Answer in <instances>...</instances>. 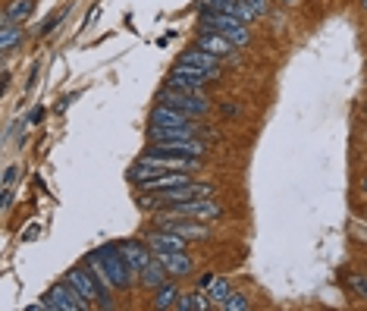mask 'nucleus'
<instances>
[{
    "label": "nucleus",
    "instance_id": "24",
    "mask_svg": "<svg viewBox=\"0 0 367 311\" xmlns=\"http://www.w3.org/2000/svg\"><path fill=\"white\" fill-rule=\"evenodd\" d=\"M208 293H210V302L223 308V305H226V299H230V295H232V286H230V280L217 277L214 283H210V289H208Z\"/></svg>",
    "mask_w": 367,
    "mask_h": 311
},
{
    "label": "nucleus",
    "instance_id": "32",
    "mask_svg": "<svg viewBox=\"0 0 367 311\" xmlns=\"http://www.w3.org/2000/svg\"><path fill=\"white\" fill-rule=\"evenodd\" d=\"M361 192H364V195H367V176H364V179H361Z\"/></svg>",
    "mask_w": 367,
    "mask_h": 311
},
{
    "label": "nucleus",
    "instance_id": "11",
    "mask_svg": "<svg viewBox=\"0 0 367 311\" xmlns=\"http://www.w3.org/2000/svg\"><path fill=\"white\" fill-rule=\"evenodd\" d=\"M179 63H188V67H198V69L210 72V76H220V67H223V57L210 54V50H204V47H188V50H182Z\"/></svg>",
    "mask_w": 367,
    "mask_h": 311
},
{
    "label": "nucleus",
    "instance_id": "28",
    "mask_svg": "<svg viewBox=\"0 0 367 311\" xmlns=\"http://www.w3.org/2000/svg\"><path fill=\"white\" fill-rule=\"evenodd\" d=\"M16 173H19L16 167H10V170L4 173V189H13V183H16Z\"/></svg>",
    "mask_w": 367,
    "mask_h": 311
},
{
    "label": "nucleus",
    "instance_id": "29",
    "mask_svg": "<svg viewBox=\"0 0 367 311\" xmlns=\"http://www.w3.org/2000/svg\"><path fill=\"white\" fill-rule=\"evenodd\" d=\"M13 208V189H4V211Z\"/></svg>",
    "mask_w": 367,
    "mask_h": 311
},
{
    "label": "nucleus",
    "instance_id": "9",
    "mask_svg": "<svg viewBox=\"0 0 367 311\" xmlns=\"http://www.w3.org/2000/svg\"><path fill=\"white\" fill-rule=\"evenodd\" d=\"M148 151H157V154H179V157H204L208 145L201 139H179V142H151Z\"/></svg>",
    "mask_w": 367,
    "mask_h": 311
},
{
    "label": "nucleus",
    "instance_id": "1",
    "mask_svg": "<svg viewBox=\"0 0 367 311\" xmlns=\"http://www.w3.org/2000/svg\"><path fill=\"white\" fill-rule=\"evenodd\" d=\"M198 26H201L204 32H217V35H223V38H230L236 47H248V41H252L248 23H242L239 16H230V13L210 10V6H201V13H198Z\"/></svg>",
    "mask_w": 367,
    "mask_h": 311
},
{
    "label": "nucleus",
    "instance_id": "12",
    "mask_svg": "<svg viewBox=\"0 0 367 311\" xmlns=\"http://www.w3.org/2000/svg\"><path fill=\"white\" fill-rule=\"evenodd\" d=\"M201 6H210V10H220V13H230V16H239L242 23H254L261 16L248 0H201Z\"/></svg>",
    "mask_w": 367,
    "mask_h": 311
},
{
    "label": "nucleus",
    "instance_id": "8",
    "mask_svg": "<svg viewBox=\"0 0 367 311\" xmlns=\"http://www.w3.org/2000/svg\"><path fill=\"white\" fill-rule=\"evenodd\" d=\"M148 126H164V129H195V123L188 113H182V111H176V107L170 104H157L151 111V117H148Z\"/></svg>",
    "mask_w": 367,
    "mask_h": 311
},
{
    "label": "nucleus",
    "instance_id": "31",
    "mask_svg": "<svg viewBox=\"0 0 367 311\" xmlns=\"http://www.w3.org/2000/svg\"><path fill=\"white\" fill-rule=\"evenodd\" d=\"M28 120H32V123H41V120H44V111H41V107H35L32 117H28Z\"/></svg>",
    "mask_w": 367,
    "mask_h": 311
},
{
    "label": "nucleus",
    "instance_id": "34",
    "mask_svg": "<svg viewBox=\"0 0 367 311\" xmlns=\"http://www.w3.org/2000/svg\"><path fill=\"white\" fill-rule=\"evenodd\" d=\"M364 220H367V211H364Z\"/></svg>",
    "mask_w": 367,
    "mask_h": 311
},
{
    "label": "nucleus",
    "instance_id": "6",
    "mask_svg": "<svg viewBox=\"0 0 367 311\" xmlns=\"http://www.w3.org/2000/svg\"><path fill=\"white\" fill-rule=\"evenodd\" d=\"M63 280H69V283L72 286H76L79 289V293H82L85 295V299L88 302H91V305H94V302H98V305L101 308H113V299H110V295H104V289H101L98 286V280H94V273L91 271H88V267L82 264V267H72V271L69 273H66V277Z\"/></svg>",
    "mask_w": 367,
    "mask_h": 311
},
{
    "label": "nucleus",
    "instance_id": "14",
    "mask_svg": "<svg viewBox=\"0 0 367 311\" xmlns=\"http://www.w3.org/2000/svg\"><path fill=\"white\" fill-rule=\"evenodd\" d=\"M188 170H166V173H160V176H154L148 179V183H142L138 189H142V195H151V192H164V189H176V186H182V183H188Z\"/></svg>",
    "mask_w": 367,
    "mask_h": 311
},
{
    "label": "nucleus",
    "instance_id": "13",
    "mask_svg": "<svg viewBox=\"0 0 367 311\" xmlns=\"http://www.w3.org/2000/svg\"><path fill=\"white\" fill-rule=\"evenodd\" d=\"M142 161L154 164L160 170H195L201 167V157H179V154H157V151H145Z\"/></svg>",
    "mask_w": 367,
    "mask_h": 311
},
{
    "label": "nucleus",
    "instance_id": "18",
    "mask_svg": "<svg viewBox=\"0 0 367 311\" xmlns=\"http://www.w3.org/2000/svg\"><path fill=\"white\" fill-rule=\"evenodd\" d=\"M32 13H35V0H10V6L4 10V23L0 26H19V23H26Z\"/></svg>",
    "mask_w": 367,
    "mask_h": 311
},
{
    "label": "nucleus",
    "instance_id": "20",
    "mask_svg": "<svg viewBox=\"0 0 367 311\" xmlns=\"http://www.w3.org/2000/svg\"><path fill=\"white\" fill-rule=\"evenodd\" d=\"M179 139H198V129H164V126H148V142H179Z\"/></svg>",
    "mask_w": 367,
    "mask_h": 311
},
{
    "label": "nucleus",
    "instance_id": "10",
    "mask_svg": "<svg viewBox=\"0 0 367 311\" xmlns=\"http://www.w3.org/2000/svg\"><path fill=\"white\" fill-rule=\"evenodd\" d=\"M145 242H148L154 251H186L188 249V239H182L179 233L164 230V227H154L151 233L145 236Z\"/></svg>",
    "mask_w": 367,
    "mask_h": 311
},
{
    "label": "nucleus",
    "instance_id": "30",
    "mask_svg": "<svg viewBox=\"0 0 367 311\" xmlns=\"http://www.w3.org/2000/svg\"><path fill=\"white\" fill-rule=\"evenodd\" d=\"M214 280H217V273H204V277H201V289H210Z\"/></svg>",
    "mask_w": 367,
    "mask_h": 311
},
{
    "label": "nucleus",
    "instance_id": "23",
    "mask_svg": "<svg viewBox=\"0 0 367 311\" xmlns=\"http://www.w3.org/2000/svg\"><path fill=\"white\" fill-rule=\"evenodd\" d=\"M16 45H22V28L19 26H0V54H10Z\"/></svg>",
    "mask_w": 367,
    "mask_h": 311
},
{
    "label": "nucleus",
    "instance_id": "22",
    "mask_svg": "<svg viewBox=\"0 0 367 311\" xmlns=\"http://www.w3.org/2000/svg\"><path fill=\"white\" fill-rule=\"evenodd\" d=\"M179 295H182L179 289H176V286L170 283V280H166V283L157 289V299H154V308H160V311H164V308H176V305H179Z\"/></svg>",
    "mask_w": 367,
    "mask_h": 311
},
{
    "label": "nucleus",
    "instance_id": "27",
    "mask_svg": "<svg viewBox=\"0 0 367 311\" xmlns=\"http://www.w3.org/2000/svg\"><path fill=\"white\" fill-rule=\"evenodd\" d=\"M63 19H66V10H60V13H57V16H54V19H47V23H44V26H41V35L54 32V28H57V26H60V23H63Z\"/></svg>",
    "mask_w": 367,
    "mask_h": 311
},
{
    "label": "nucleus",
    "instance_id": "21",
    "mask_svg": "<svg viewBox=\"0 0 367 311\" xmlns=\"http://www.w3.org/2000/svg\"><path fill=\"white\" fill-rule=\"evenodd\" d=\"M214 302L208 299V295L201 293V289H195V293H188V295H179V311H208Z\"/></svg>",
    "mask_w": 367,
    "mask_h": 311
},
{
    "label": "nucleus",
    "instance_id": "5",
    "mask_svg": "<svg viewBox=\"0 0 367 311\" xmlns=\"http://www.w3.org/2000/svg\"><path fill=\"white\" fill-rule=\"evenodd\" d=\"M217 76H210V72L198 69V67H188V63H176L170 69V76H166V85L170 89H182V91H204L210 82H214Z\"/></svg>",
    "mask_w": 367,
    "mask_h": 311
},
{
    "label": "nucleus",
    "instance_id": "25",
    "mask_svg": "<svg viewBox=\"0 0 367 311\" xmlns=\"http://www.w3.org/2000/svg\"><path fill=\"white\" fill-rule=\"evenodd\" d=\"M349 289L358 299H367V273H351L349 277Z\"/></svg>",
    "mask_w": 367,
    "mask_h": 311
},
{
    "label": "nucleus",
    "instance_id": "33",
    "mask_svg": "<svg viewBox=\"0 0 367 311\" xmlns=\"http://www.w3.org/2000/svg\"><path fill=\"white\" fill-rule=\"evenodd\" d=\"M361 6H364V10H367V0H361Z\"/></svg>",
    "mask_w": 367,
    "mask_h": 311
},
{
    "label": "nucleus",
    "instance_id": "19",
    "mask_svg": "<svg viewBox=\"0 0 367 311\" xmlns=\"http://www.w3.org/2000/svg\"><path fill=\"white\" fill-rule=\"evenodd\" d=\"M138 280H142V286H148V289H154V293H157V289L164 286L166 280H170V273H166V267L157 261V255H154V261L145 267L142 273H138Z\"/></svg>",
    "mask_w": 367,
    "mask_h": 311
},
{
    "label": "nucleus",
    "instance_id": "17",
    "mask_svg": "<svg viewBox=\"0 0 367 311\" xmlns=\"http://www.w3.org/2000/svg\"><path fill=\"white\" fill-rule=\"evenodd\" d=\"M120 249L126 251V258H129V264L135 267L138 273L145 271L151 261H154V249L148 242H138V239H126V242H120Z\"/></svg>",
    "mask_w": 367,
    "mask_h": 311
},
{
    "label": "nucleus",
    "instance_id": "3",
    "mask_svg": "<svg viewBox=\"0 0 367 311\" xmlns=\"http://www.w3.org/2000/svg\"><path fill=\"white\" fill-rule=\"evenodd\" d=\"M44 305H47V311H85L91 308V302L69 280H60V283H54L44 293Z\"/></svg>",
    "mask_w": 367,
    "mask_h": 311
},
{
    "label": "nucleus",
    "instance_id": "4",
    "mask_svg": "<svg viewBox=\"0 0 367 311\" xmlns=\"http://www.w3.org/2000/svg\"><path fill=\"white\" fill-rule=\"evenodd\" d=\"M157 104H170L176 111L188 113V117H204L210 111V101L201 91H182V89H170V85L157 95Z\"/></svg>",
    "mask_w": 367,
    "mask_h": 311
},
{
    "label": "nucleus",
    "instance_id": "15",
    "mask_svg": "<svg viewBox=\"0 0 367 311\" xmlns=\"http://www.w3.org/2000/svg\"><path fill=\"white\" fill-rule=\"evenodd\" d=\"M170 277H192V258L186 251H154Z\"/></svg>",
    "mask_w": 367,
    "mask_h": 311
},
{
    "label": "nucleus",
    "instance_id": "26",
    "mask_svg": "<svg viewBox=\"0 0 367 311\" xmlns=\"http://www.w3.org/2000/svg\"><path fill=\"white\" fill-rule=\"evenodd\" d=\"M223 311H248V299H245V295H242V293H236V289H232V295H230V299H226Z\"/></svg>",
    "mask_w": 367,
    "mask_h": 311
},
{
    "label": "nucleus",
    "instance_id": "7",
    "mask_svg": "<svg viewBox=\"0 0 367 311\" xmlns=\"http://www.w3.org/2000/svg\"><path fill=\"white\" fill-rule=\"evenodd\" d=\"M164 214L192 217V220H217V217L223 214V208H220L214 198H192V201H182V205L164 208Z\"/></svg>",
    "mask_w": 367,
    "mask_h": 311
},
{
    "label": "nucleus",
    "instance_id": "16",
    "mask_svg": "<svg viewBox=\"0 0 367 311\" xmlns=\"http://www.w3.org/2000/svg\"><path fill=\"white\" fill-rule=\"evenodd\" d=\"M195 47L210 50V54L223 57V60H226V57H232V54H236V50H239V47L232 45L230 38H223V35H217V32H204V28H201V35H198V38H195Z\"/></svg>",
    "mask_w": 367,
    "mask_h": 311
},
{
    "label": "nucleus",
    "instance_id": "2",
    "mask_svg": "<svg viewBox=\"0 0 367 311\" xmlns=\"http://www.w3.org/2000/svg\"><path fill=\"white\" fill-rule=\"evenodd\" d=\"M98 258H101V264H104L110 283H113L116 289H129L132 283H135L138 271L129 264L126 251H123L120 245H101V249H98Z\"/></svg>",
    "mask_w": 367,
    "mask_h": 311
}]
</instances>
